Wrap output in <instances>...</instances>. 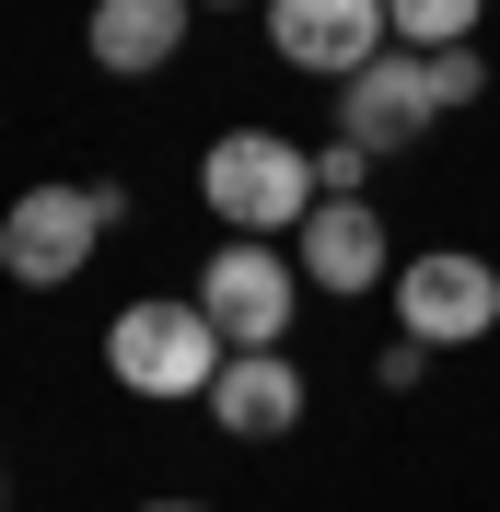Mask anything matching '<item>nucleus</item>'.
<instances>
[{
  "label": "nucleus",
  "instance_id": "f257e3e1",
  "mask_svg": "<svg viewBox=\"0 0 500 512\" xmlns=\"http://www.w3.org/2000/svg\"><path fill=\"white\" fill-rule=\"evenodd\" d=\"M198 198H210V222H233L245 245H280V233H303L314 210H326L314 152L280 140V128H221L210 163H198Z\"/></svg>",
  "mask_w": 500,
  "mask_h": 512
},
{
  "label": "nucleus",
  "instance_id": "f03ea898",
  "mask_svg": "<svg viewBox=\"0 0 500 512\" xmlns=\"http://www.w3.org/2000/svg\"><path fill=\"white\" fill-rule=\"evenodd\" d=\"M221 326L198 315V303H117V326H105V373L128 384V396H163V408H187V396H210L221 384Z\"/></svg>",
  "mask_w": 500,
  "mask_h": 512
},
{
  "label": "nucleus",
  "instance_id": "7ed1b4c3",
  "mask_svg": "<svg viewBox=\"0 0 500 512\" xmlns=\"http://www.w3.org/2000/svg\"><path fill=\"white\" fill-rule=\"evenodd\" d=\"M198 315L221 326V350H280L291 315H303V256H291V245H245V233H221L210 268H198Z\"/></svg>",
  "mask_w": 500,
  "mask_h": 512
},
{
  "label": "nucleus",
  "instance_id": "20e7f679",
  "mask_svg": "<svg viewBox=\"0 0 500 512\" xmlns=\"http://www.w3.org/2000/svg\"><path fill=\"white\" fill-rule=\"evenodd\" d=\"M396 338H419V350H477L500 326V268L466 245H431V256H407L396 280Z\"/></svg>",
  "mask_w": 500,
  "mask_h": 512
},
{
  "label": "nucleus",
  "instance_id": "39448f33",
  "mask_svg": "<svg viewBox=\"0 0 500 512\" xmlns=\"http://www.w3.org/2000/svg\"><path fill=\"white\" fill-rule=\"evenodd\" d=\"M105 233H117V222H105L94 187H24L12 210H0V280L59 291V280H82V268H94Z\"/></svg>",
  "mask_w": 500,
  "mask_h": 512
},
{
  "label": "nucleus",
  "instance_id": "423d86ee",
  "mask_svg": "<svg viewBox=\"0 0 500 512\" xmlns=\"http://www.w3.org/2000/svg\"><path fill=\"white\" fill-rule=\"evenodd\" d=\"M268 47H280V70L361 82L396 47V24H384V0H268Z\"/></svg>",
  "mask_w": 500,
  "mask_h": 512
},
{
  "label": "nucleus",
  "instance_id": "0eeeda50",
  "mask_svg": "<svg viewBox=\"0 0 500 512\" xmlns=\"http://www.w3.org/2000/svg\"><path fill=\"white\" fill-rule=\"evenodd\" d=\"M431 117L442 105H431V59H419V47H384L361 82H338V140H361L373 163H396Z\"/></svg>",
  "mask_w": 500,
  "mask_h": 512
},
{
  "label": "nucleus",
  "instance_id": "6e6552de",
  "mask_svg": "<svg viewBox=\"0 0 500 512\" xmlns=\"http://www.w3.org/2000/svg\"><path fill=\"white\" fill-rule=\"evenodd\" d=\"M291 256H303V280L338 291V303H361V291L396 280V245H384V210H373V198H326V210L291 233Z\"/></svg>",
  "mask_w": 500,
  "mask_h": 512
},
{
  "label": "nucleus",
  "instance_id": "1a4fd4ad",
  "mask_svg": "<svg viewBox=\"0 0 500 512\" xmlns=\"http://www.w3.org/2000/svg\"><path fill=\"white\" fill-rule=\"evenodd\" d=\"M198 408H210L233 443H280L291 419H303V373H291L280 350H233V361H221V384L198 396Z\"/></svg>",
  "mask_w": 500,
  "mask_h": 512
},
{
  "label": "nucleus",
  "instance_id": "9d476101",
  "mask_svg": "<svg viewBox=\"0 0 500 512\" xmlns=\"http://www.w3.org/2000/svg\"><path fill=\"white\" fill-rule=\"evenodd\" d=\"M187 24H198V0H94L82 47H94V70L140 82V70H163L175 47H187Z\"/></svg>",
  "mask_w": 500,
  "mask_h": 512
},
{
  "label": "nucleus",
  "instance_id": "9b49d317",
  "mask_svg": "<svg viewBox=\"0 0 500 512\" xmlns=\"http://www.w3.org/2000/svg\"><path fill=\"white\" fill-rule=\"evenodd\" d=\"M477 12L489 0H384V24H396V47H419V59H442V47H466Z\"/></svg>",
  "mask_w": 500,
  "mask_h": 512
},
{
  "label": "nucleus",
  "instance_id": "f8f14e48",
  "mask_svg": "<svg viewBox=\"0 0 500 512\" xmlns=\"http://www.w3.org/2000/svg\"><path fill=\"white\" fill-rule=\"evenodd\" d=\"M477 94H489V59H477V47H442L431 59V105L454 117V105H477Z\"/></svg>",
  "mask_w": 500,
  "mask_h": 512
},
{
  "label": "nucleus",
  "instance_id": "ddd939ff",
  "mask_svg": "<svg viewBox=\"0 0 500 512\" xmlns=\"http://www.w3.org/2000/svg\"><path fill=\"white\" fill-rule=\"evenodd\" d=\"M361 175H373L361 140H326V152H314V187H326V198H361Z\"/></svg>",
  "mask_w": 500,
  "mask_h": 512
},
{
  "label": "nucleus",
  "instance_id": "4468645a",
  "mask_svg": "<svg viewBox=\"0 0 500 512\" xmlns=\"http://www.w3.org/2000/svg\"><path fill=\"white\" fill-rule=\"evenodd\" d=\"M140 512H198V501H140Z\"/></svg>",
  "mask_w": 500,
  "mask_h": 512
},
{
  "label": "nucleus",
  "instance_id": "2eb2a0df",
  "mask_svg": "<svg viewBox=\"0 0 500 512\" xmlns=\"http://www.w3.org/2000/svg\"><path fill=\"white\" fill-rule=\"evenodd\" d=\"M198 12H233V0H198Z\"/></svg>",
  "mask_w": 500,
  "mask_h": 512
}]
</instances>
